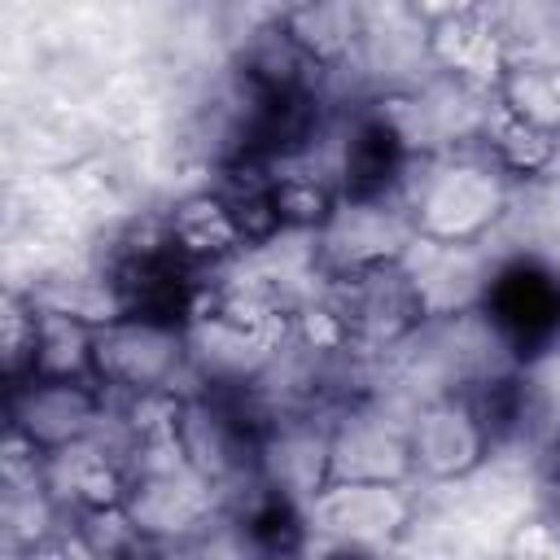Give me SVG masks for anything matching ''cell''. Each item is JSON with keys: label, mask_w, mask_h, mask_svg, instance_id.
<instances>
[{"label": "cell", "mask_w": 560, "mask_h": 560, "mask_svg": "<svg viewBox=\"0 0 560 560\" xmlns=\"http://www.w3.org/2000/svg\"><path fill=\"white\" fill-rule=\"evenodd\" d=\"M197 324H206V328H214V332H223L228 341H241V346H276L293 332V306L262 276H219V271H210Z\"/></svg>", "instance_id": "30bf717a"}, {"label": "cell", "mask_w": 560, "mask_h": 560, "mask_svg": "<svg viewBox=\"0 0 560 560\" xmlns=\"http://www.w3.org/2000/svg\"><path fill=\"white\" fill-rule=\"evenodd\" d=\"M490 96L503 114L560 136V66L538 57H508Z\"/></svg>", "instance_id": "e0dca14e"}, {"label": "cell", "mask_w": 560, "mask_h": 560, "mask_svg": "<svg viewBox=\"0 0 560 560\" xmlns=\"http://www.w3.org/2000/svg\"><path fill=\"white\" fill-rule=\"evenodd\" d=\"M44 354V302L35 293L9 289L0 302V368L4 385H18L39 372Z\"/></svg>", "instance_id": "44dd1931"}, {"label": "cell", "mask_w": 560, "mask_h": 560, "mask_svg": "<svg viewBox=\"0 0 560 560\" xmlns=\"http://www.w3.org/2000/svg\"><path fill=\"white\" fill-rule=\"evenodd\" d=\"M271 197H276V210H280V223L284 232H319L332 210L341 206V184H337V171H315L306 166L302 158L293 162H280L271 171Z\"/></svg>", "instance_id": "d6986e66"}, {"label": "cell", "mask_w": 560, "mask_h": 560, "mask_svg": "<svg viewBox=\"0 0 560 560\" xmlns=\"http://www.w3.org/2000/svg\"><path fill=\"white\" fill-rule=\"evenodd\" d=\"M407 429H385V420L359 416L346 407L328 424V481H411Z\"/></svg>", "instance_id": "7c38bea8"}, {"label": "cell", "mask_w": 560, "mask_h": 560, "mask_svg": "<svg viewBox=\"0 0 560 560\" xmlns=\"http://www.w3.org/2000/svg\"><path fill=\"white\" fill-rule=\"evenodd\" d=\"M407 13L420 26H438V22H451V18L486 13V0H407Z\"/></svg>", "instance_id": "7402d4cb"}, {"label": "cell", "mask_w": 560, "mask_h": 560, "mask_svg": "<svg viewBox=\"0 0 560 560\" xmlns=\"http://www.w3.org/2000/svg\"><path fill=\"white\" fill-rule=\"evenodd\" d=\"M328 70L289 35L280 18L254 26L236 52V88L254 101H298L319 96V79Z\"/></svg>", "instance_id": "8fae6325"}, {"label": "cell", "mask_w": 560, "mask_h": 560, "mask_svg": "<svg viewBox=\"0 0 560 560\" xmlns=\"http://www.w3.org/2000/svg\"><path fill=\"white\" fill-rule=\"evenodd\" d=\"M407 451H411L416 477H424V481H464L499 446H494L490 429L481 424L477 407L468 402V394L451 389V394L424 402L407 420Z\"/></svg>", "instance_id": "9c48e42d"}, {"label": "cell", "mask_w": 560, "mask_h": 560, "mask_svg": "<svg viewBox=\"0 0 560 560\" xmlns=\"http://www.w3.org/2000/svg\"><path fill=\"white\" fill-rule=\"evenodd\" d=\"M232 525L241 529V538L254 551L267 556H298L311 542V503L271 486L267 477L245 481L241 490H232Z\"/></svg>", "instance_id": "4fadbf2b"}, {"label": "cell", "mask_w": 560, "mask_h": 560, "mask_svg": "<svg viewBox=\"0 0 560 560\" xmlns=\"http://www.w3.org/2000/svg\"><path fill=\"white\" fill-rule=\"evenodd\" d=\"M276 18L324 70H337L359 44V13L350 0H284Z\"/></svg>", "instance_id": "2e32d148"}, {"label": "cell", "mask_w": 560, "mask_h": 560, "mask_svg": "<svg viewBox=\"0 0 560 560\" xmlns=\"http://www.w3.org/2000/svg\"><path fill=\"white\" fill-rule=\"evenodd\" d=\"M420 516L411 481H328L311 499L315 529L341 547H394Z\"/></svg>", "instance_id": "ba28073f"}, {"label": "cell", "mask_w": 560, "mask_h": 560, "mask_svg": "<svg viewBox=\"0 0 560 560\" xmlns=\"http://www.w3.org/2000/svg\"><path fill=\"white\" fill-rule=\"evenodd\" d=\"M481 153L512 179H542L556 162H560V136L542 131V127H529L503 109H494L481 127Z\"/></svg>", "instance_id": "ffe728a7"}, {"label": "cell", "mask_w": 560, "mask_h": 560, "mask_svg": "<svg viewBox=\"0 0 560 560\" xmlns=\"http://www.w3.org/2000/svg\"><path fill=\"white\" fill-rule=\"evenodd\" d=\"M188 372V328L114 311L92 332V376L109 398L175 389Z\"/></svg>", "instance_id": "8992f818"}, {"label": "cell", "mask_w": 560, "mask_h": 560, "mask_svg": "<svg viewBox=\"0 0 560 560\" xmlns=\"http://www.w3.org/2000/svg\"><path fill=\"white\" fill-rule=\"evenodd\" d=\"M324 298L341 315L346 337L359 354L394 350L411 332H420V324L429 319V293L420 276L407 267V258L332 276L324 280Z\"/></svg>", "instance_id": "5b68a950"}, {"label": "cell", "mask_w": 560, "mask_h": 560, "mask_svg": "<svg viewBox=\"0 0 560 560\" xmlns=\"http://www.w3.org/2000/svg\"><path fill=\"white\" fill-rule=\"evenodd\" d=\"M424 57L451 79V83H468V88H494L499 70L508 66V48L494 31V22L486 13H468V18H451L438 26H424Z\"/></svg>", "instance_id": "9a60e30c"}, {"label": "cell", "mask_w": 560, "mask_h": 560, "mask_svg": "<svg viewBox=\"0 0 560 560\" xmlns=\"http://www.w3.org/2000/svg\"><path fill=\"white\" fill-rule=\"evenodd\" d=\"M416 236L442 249L481 245L512 201V179L486 153L442 149L420 162V175L402 192Z\"/></svg>", "instance_id": "6da1fadb"}, {"label": "cell", "mask_w": 560, "mask_h": 560, "mask_svg": "<svg viewBox=\"0 0 560 560\" xmlns=\"http://www.w3.org/2000/svg\"><path fill=\"white\" fill-rule=\"evenodd\" d=\"M464 394H468V402L477 407L481 424L490 429L494 446L516 442V438L534 424V416H538V389H534V381L525 376V363L503 368V372H486V376L468 381Z\"/></svg>", "instance_id": "ac0fdd59"}, {"label": "cell", "mask_w": 560, "mask_h": 560, "mask_svg": "<svg viewBox=\"0 0 560 560\" xmlns=\"http://www.w3.org/2000/svg\"><path fill=\"white\" fill-rule=\"evenodd\" d=\"M206 284H210V271L192 267L171 245L166 219H158L149 228L136 223L114 245L109 267H105V298L114 302V311L179 324V328L197 324Z\"/></svg>", "instance_id": "7a4b0ae2"}, {"label": "cell", "mask_w": 560, "mask_h": 560, "mask_svg": "<svg viewBox=\"0 0 560 560\" xmlns=\"http://www.w3.org/2000/svg\"><path fill=\"white\" fill-rule=\"evenodd\" d=\"M162 219H166L171 245L201 271H223L245 249V236H241L232 206L219 188H201V192L179 197Z\"/></svg>", "instance_id": "5bb4252c"}, {"label": "cell", "mask_w": 560, "mask_h": 560, "mask_svg": "<svg viewBox=\"0 0 560 560\" xmlns=\"http://www.w3.org/2000/svg\"><path fill=\"white\" fill-rule=\"evenodd\" d=\"M411 245H420V236L402 197H381V201L341 197L332 219L315 232V271L332 280L359 267L402 262Z\"/></svg>", "instance_id": "52a82bcc"}, {"label": "cell", "mask_w": 560, "mask_h": 560, "mask_svg": "<svg viewBox=\"0 0 560 560\" xmlns=\"http://www.w3.org/2000/svg\"><path fill=\"white\" fill-rule=\"evenodd\" d=\"M477 311L512 363L560 350V267L534 254L499 262L481 284Z\"/></svg>", "instance_id": "277c9868"}, {"label": "cell", "mask_w": 560, "mask_h": 560, "mask_svg": "<svg viewBox=\"0 0 560 560\" xmlns=\"http://www.w3.org/2000/svg\"><path fill=\"white\" fill-rule=\"evenodd\" d=\"M4 420L9 442H18L35 459H48L88 438H101L109 420V394L92 376L39 372L18 385H4Z\"/></svg>", "instance_id": "3957f363"}, {"label": "cell", "mask_w": 560, "mask_h": 560, "mask_svg": "<svg viewBox=\"0 0 560 560\" xmlns=\"http://www.w3.org/2000/svg\"><path fill=\"white\" fill-rule=\"evenodd\" d=\"M542 512H547V525L560 534V438L542 459Z\"/></svg>", "instance_id": "603a6c76"}]
</instances>
